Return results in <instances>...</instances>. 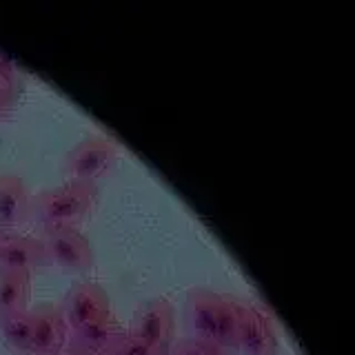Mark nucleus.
I'll use <instances>...</instances> for the list:
<instances>
[{
	"mask_svg": "<svg viewBox=\"0 0 355 355\" xmlns=\"http://www.w3.org/2000/svg\"><path fill=\"white\" fill-rule=\"evenodd\" d=\"M184 320L189 338L214 344L229 355L236 353L238 300L220 295L205 286H196L187 293Z\"/></svg>",
	"mask_w": 355,
	"mask_h": 355,
	"instance_id": "1",
	"label": "nucleus"
},
{
	"mask_svg": "<svg viewBox=\"0 0 355 355\" xmlns=\"http://www.w3.org/2000/svg\"><path fill=\"white\" fill-rule=\"evenodd\" d=\"M98 202V187L69 182L47 189L31 200V216L44 229H78Z\"/></svg>",
	"mask_w": 355,
	"mask_h": 355,
	"instance_id": "2",
	"label": "nucleus"
},
{
	"mask_svg": "<svg viewBox=\"0 0 355 355\" xmlns=\"http://www.w3.org/2000/svg\"><path fill=\"white\" fill-rule=\"evenodd\" d=\"M118 158L116 144L105 136H92L78 142L76 147L64 155L62 173L69 182L96 184L100 178L114 169Z\"/></svg>",
	"mask_w": 355,
	"mask_h": 355,
	"instance_id": "3",
	"label": "nucleus"
},
{
	"mask_svg": "<svg viewBox=\"0 0 355 355\" xmlns=\"http://www.w3.org/2000/svg\"><path fill=\"white\" fill-rule=\"evenodd\" d=\"M47 264L62 273H85L94 264V249L78 229H44L40 238Z\"/></svg>",
	"mask_w": 355,
	"mask_h": 355,
	"instance_id": "4",
	"label": "nucleus"
},
{
	"mask_svg": "<svg viewBox=\"0 0 355 355\" xmlns=\"http://www.w3.org/2000/svg\"><path fill=\"white\" fill-rule=\"evenodd\" d=\"M127 331L155 349L169 351L175 340V313L171 302L166 297H151L142 302Z\"/></svg>",
	"mask_w": 355,
	"mask_h": 355,
	"instance_id": "5",
	"label": "nucleus"
},
{
	"mask_svg": "<svg viewBox=\"0 0 355 355\" xmlns=\"http://www.w3.org/2000/svg\"><path fill=\"white\" fill-rule=\"evenodd\" d=\"M238 355H277V333L260 306L238 302Z\"/></svg>",
	"mask_w": 355,
	"mask_h": 355,
	"instance_id": "6",
	"label": "nucleus"
},
{
	"mask_svg": "<svg viewBox=\"0 0 355 355\" xmlns=\"http://www.w3.org/2000/svg\"><path fill=\"white\" fill-rule=\"evenodd\" d=\"M60 311L69 324V331H76L96 320L111 315V300L107 291L96 282L80 280L67 291Z\"/></svg>",
	"mask_w": 355,
	"mask_h": 355,
	"instance_id": "7",
	"label": "nucleus"
},
{
	"mask_svg": "<svg viewBox=\"0 0 355 355\" xmlns=\"http://www.w3.org/2000/svg\"><path fill=\"white\" fill-rule=\"evenodd\" d=\"M69 324L60 306L38 304L31 309V342L29 355H62L69 344Z\"/></svg>",
	"mask_w": 355,
	"mask_h": 355,
	"instance_id": "8",
	"label": "nucleus"
},
{
	"mask_svg": "<svg viewBox=\"0 0 355 355\" xmlns=\"http://www.w3.org/2000/svg\"><path fill=\"white\" fill-rule=\"evenodd\" d=\"M47 266L40 238L16 231H0V271L33 275Z\"/></svg>",
	"mask_w": 355,
	"mask_h": 355,
	"instance_id": "9",
	"label": "nucleus"
},
{
	"mask_svg": "<svg viewBox=\"0 0 355 355\" xmlns=\"http://www.w3.org/2000/svg\"><path fill=\"white\" fill-rule=\"evenodd\" d=\"M31 218V193L14 173L0 175V231H18Z\"/></svg>",
	"mask_w": 355,
	"mask_h": 355,
	"instance_id": "10",
	"label": "nucleus"
},
{
	"mask_svg": "<svg viewBox=\"0 0 355 355\" xmlns=\"http://www.w3.org/2000/svg\"><path fill=\"white\" fill-rule=\"evenodd\" d=\"M125 333H127V329L122 327L114 315H107L103 320L92 322V324H85L80 329L71 331L69 344L100 353V355H109V351L116 347Z\"/></svg>",
	"mask_w": 355,
	"mask_h": 355,
	"instance_id": "11",
	"label": "nucleus"
},
{
	"mask_svg": "<svg viewBox=\"0 0 355 355\" xmlns=\"http://www.w3.org/2000/svg\"><path fill=\"white\" fill-rule=\"evenodd\" d=\"M31 297V275L0 271V315L27 311Z\"/></svg>",
	"mask_w": 355,
	"mask_h": 355,
	"instance_id": "12",
	"label": "nucleus"
},
{
	"mask_svg": "<svg viewBox=\"0 0 355 355\" xmlns=\"http://www.w3.org/2000/svg\"><path fill=\"white\" fill-rule=\"evenodd\" d=\"M0 340L18 355H29L31 342V309L0 315Z\"/></svg>",
	"mask_w": 355,
	"mask_h": 355,
	"instance_id": "13",
	"label": "nucleus"
},
{
	"mask_svg": "<svg viewBox=\"0 0 355 355\" xmlns=\"http://www.w3.org/2000/svg\"><path fill=\"white\" fill-rule=\"evenodd\" d=\"M166 355H229L222 349L214 347V344L196 340V338H180L173 340V344L166 351Z\"/></svg>",
	"mask_w": 355,
	"mask_h": 355,
	"instance_id": "14",
	"label": "nucleus"
},
{
	"mask_svg": "<svg viewBox=\"0 0 355 355\" xmlns=\"http://www.w3.org/2000/svg\"><path fill=\"white\" fill-rule=\"evenodd\" d=\"M109 355H166V351L151 347V344L138 340L136 336H131V333L127 331L116 347L109 351Z\"/></svg>",
	"mask_w": 355,
	"mask_h": 355,
	"instance_id": "15",
	"label": "nucleus"
},
{
	"mask_svg": "<svg viewBox=\"0 0 355 355\" xmlns=\"http://www.w3.org/2000/svg\"><path fill=\"white\" fill-rule=\"evenodd\" d=\"M18 96H20V87L0 78V122L11 118V114H14V109H16V103H18Z\"/></svg>",
	"mask_w": 355,
	"mask_h": 355,
	"instance_id": "16",
	"label": "nucleus"
},
{
	"mask_svg": "<svg viewBox=\"0 0 355 355\" xmlns=\"http://www.w3.org/2000/svg\"><path fill=\"white\" fill-rule=\"evenodd\" d=\"M0 78L7 80V83H11V85L20 87V71H18V67L5 53H0Z\"/></svg>",
	"mask_w": 355,
	"mask_h": 355,
	"instance_id": "17",
	"label": "nucleus"
},
{
	"mask_svg": "<svg viewBox=\"0 0 355 355\" xmlns=\"http://www.w3.org/2000/svg\"><path fill=\"white\" fill-rule=\"evenodd\" d=\"M62 355H100V353L87 351V349H80V347H73V344H67V349H64Z\"/></svg>",
	"mask_w": 355,
	"mask_h": 355,
	"instance_id": "18",
	"label": "nucleus"
}]
</instances>
